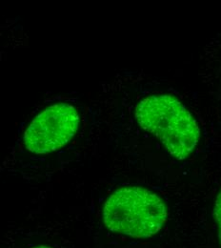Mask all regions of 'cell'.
Returning <instances> with one entry per match:
<instances>
[{"label":"cell","mask_w":221,"mask_h":248,"mask_svg":"<svg viewBox=\"0 0 221 248\" xmlns=\"http://www.w3.org/2000/svg\"><path fill=\"white\" fill-rule=\"evenodd\" d=\"M135 118L177 159L188 157L199 141L200 131L194 119L172 95L155 94L142 99L136 106Z\"/></svg>","instance_id":"6da1fadb"},{"label":"cell","mask_w":221,"mask_h":248,"mask_svg":"<svg viewBox=\"0 0 221 248\" xmlns=\"http://www.w3.org/2000/svg\"><path fill=\"white\" fill-rule=\"evenodd\" d=\"M102 217L112 232L133 239H148L158 233L167 221L168 211L162 199L140 186H125L106 200Z\"/></svg>","instance_id":"7a4b0ae2"},{"label":"cell","mask_w":221,"mask_h":248,"mask_svg":"<svg viewBox=\"0 0 221 248\" xmlns=\"http://www.w3.org/2000/svg\"><path fill=\"white\" fill-rule=\"evenodd\" d=\"M79 126L77 109L68 103L54 104L32 121L23 135L25 148L35 155H46L62 148L74 137Z\"/></svg>","instance_id":"3957f363"},{"label":"cell","mask_w":221,"mask_h":248,"mask_svg":"<svg viewBox=\"0 0 221 248\" xmlns=\"http://www.w3.org/2000/svg\"><path fill=\"white\" fill-rule=\"evenodd\" d=\"M215 219L219 230V239L221 245V190L215 203Z\"/></svg>","instance_id":"277c9868"},{"label":"cell","mask_w":221,"mask_h":248,"mask_svg":"<svg viewBox=\"0 0 221 248\" xmlns=\"http://www.w3.org/2000/svg\"><path fill=\"white\" fill-rule=\"evenodd\" d=\"M50 248V247H48V246H38V247H35V248Z\"/></svg>","instance_id":"5b68a950"}]
</instances>
